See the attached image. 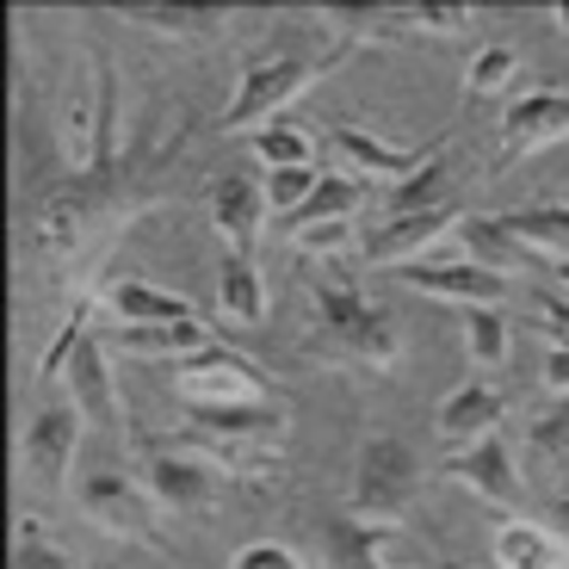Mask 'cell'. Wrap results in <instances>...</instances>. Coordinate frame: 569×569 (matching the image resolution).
<instances>
[{"label": "cell", "mask_w": 569, "mask_h": 569, "mask_svg": "<svg viewBox=\"0 0 569 569\" xmlns=\"http://www.w3.org/2000/svg\"><path fill=\"white\" fill-rule=\"evenodd\" d=\"M81 433H87V415L74 402H43L26 421V433H19V458H26V470L38 483L62 489L74 470V452H81Z\"/></svg>", "instance_id": "cell-8"}, {"label": "cell", "mask_w": 569, "mask_h": 569, "mask_svg": "<svg viewBox=\"0 0 569 569\" xmlns=\"http://www.w3.org/2000/svg\"><path fill=\"white\" fill-rule=\"evenodd\" d=\"M142 489L173 513H211L223 496V470L204 452H186V446H149L142 452Z\"/></svg>", "instance_id": "cell-6"}, {"label": "cell", "mask_w": 569, "mask_h": 569, "mask_svg": "<svg viewBox=\"0 0 569 569\" xmlns=\"http://www.w3.org/2000/svg\"><path fill=\"white\" fill-rule=\"evenodd\" d=\"M501 229H508L527 254H545V260H557V267L569 260V204H527V211H508Z\"/></svg>", "instance_id": "cell-25"}, {"label": "cell", "mask_w": 569, "mask_h": 569, "mask_svg": "<svg viewBox=\"0 0 569 569\" xmlns=\"http://www.w3.org/2000/svg\"><path fill=\"white\" fill-rule=\"evenodd\" d=\"M93 310H106L118 328H156V322H192V298L180 291H161V284L137 279V272H112V279L93 291Z\"/></svg>", "instance_id": "cell-14"}, {"label": "cell", "mask_w": 569, "mask_h": 569, "mask_svg": "<svg viewBox=\"0 0 569 569\" xmlns=\"http://www.w3.org/2000/svg\"><path fill=\"white\" fill-rule=\"evenodd\" d=\"M248 149H254V161L260 168H316V137L310 130H298V124H267V130H254L248 137Z\"/></svg>", "instance_id": "cell-30"}, {"label": "cell", "mask_w": 569, "mask_h": 569, "mask_svg": "<svg viewBox=\"0 0 569 569\" xmlns=\"http://www.w3.org/2000/svg\"><path fill=\"white\" fill-rule=\"evenodd\" d=\"M13 569H74L69 557L57 551V545L43 539V520L38 513H26L13 527Z\"/></svg>", "instance_id": "cell-37"}, {"label": "cell", "mask_w": 569, "mask_h": 569, "mask_svg": "<svg viewBox=\"0 0 569 569\" xmlns=\"http://www.w3.org/2000/svg\"><path fill=\"white\" fill-rule=\"evenodd\" d=\"M557 142H569V93L563 87H532L501 118V168H520Z\"/></svg>", "instance_id": "cell-9"}, {"label": "cell", "mask_w": 569, "mask_h": 569, "mask_svg": "<svg viewBox=\"0 0 569 569\" xmlns=\"http://www.w3.org/2000/svg\"><path fill=\"white\" fill-rule=\"evenodd\" d=\"M87 322H93V303H74L69 322H62L57 335H50V347H43V359H38V385H57V378H69V359L81 353Z\"/></svg>", "instance_id": "cell-34"}, {"label": "cell", "mask_w": 569, "mask_h": 569, "mask_svg": "<svg viewBox=\"0 0 569 569\" xmlns=\"http://www.w3.org/2000/svg\"><path fill=\"white\" fill-rule=\"evenodd\" d=\"M470 26H477L470 0H409V31H421V38H458Z\"/></svg>", "instance_id": "cell-35"}, {"label": "cell", "mask_w": 569, "mask_h": 569, "mask_svg": "<svg viewBox=\"0 0 569 569\" xmlns=\"http://www.w3.org/2000/svg\"><path fill=\"white\" fill-rule=\"evenodd\" d=\"M328 142H335V156L353 168V180H397V186L415 180L427 161L440 156V137L421 142V149H397V142H385L378 130H359V124H335Z\"/></svg>", "instance_id": "cell-13"}, {"label": "cell", "mask_w": 569, "mask_h": 569, "mask_svg": "<svg viewBox=\"0 0 569 569\" xmlns=\"http://www.w3.org/2000/svg\"><path fill=\"white\" fill-rule=\"evenodd\" d=\"M440 477L465 483L470 496L496 501V508H520V496H527L520 458L508 452V440H501V433H489V440H477V446H458V452H446V458H440Z\"/></svg>", "instance_id": "cell-12"}, {"label": "cell", "mask_w": 569, "mask_h": 569, "mask_svg": "<svg viewBox=\"0 0 569 569\" xmlns=\"http://www.w3.org/2000/svg\"><path fill=\"white\" fill-rule=\"evenodd\" d=\"M173 390H180L192 409H229V402H267V378L248 366L242 353L229 347H204V353L180 359L173 366Z\"/></svg>", "instance_id": "cell-7"}, {"label": "cell", "mask_w": 569, "mask_h": 569, "mask_svg": "<svg viewBox=\"0 0 569 569\" xmlns=\"http://www.w3.org/2000/svg\"><path fill=\"white\" fill-rule=\"evenodd\" d=\"M501 415H508V397L496 385H483V378H470V385H458L433 409V427H440V440L458 452V446H477L489 433H501Z\"/></svg>", "instance_id": "cell-19"}, {"label": "cell", "mask_w": 569, "mask_h": 569, "mask_svg": "<svg viewBox=\"0 0 569 569\" xmlns=\"http://www.w3.org/2000/svg\"><path fill=\"white\" fill-rule=\"evenodd\" d=\"M124 26L156 31V38H211L223 31V7H118Z\"/></svg>", "instance_id": "cell-27"}, {"label": "cell", "mask_w": 569, "mask_h": 569, "mask_svg": "<svg viewBox=\"0 0 569 569\" xmlns=\"http://www.w3.org/2000/svg\"><path fill=\"white\" fill-rule=\"evenodd\" d=\"M186 433L199 440H229V446H267L279 452L284 433H291V415L279 402H229V409H192L186 415Z\"/></svg>", "instance_id": "cell-16"}, {"label": "cell", "mask_w": 569, "mask_h": 569, "mask_svg": "<svg viewBox=\"0 0 569 569\" xmlns=\"http://www.w3.org/2000/svg\"><path fill=\"white\" fill-rule=\"evenodd\" d=\"M551 26H557V38H569V0H563V7H551Z\"/></svg>", "instance_id": "cell-44"}, {"label": "cell", "mask_w": 569, "mask_h": 569, "mask_svg": "<svg viewBox=\"0 0 569 569\" xmlns=\"http://www.w3.org/2000/svg\"><path fill=\"white\" fill-rule=\"evenodd\" d=\"M130 204H137V192H124L112 173H87V180L57 186L38 204V248L57 267H74L93 242H106L130 223Z\"/></svg>", "instance_id": "cell-2"}, {"label": "cell", "mask_w": 569, "mask_h": 569, "mask_svg": "<svg viewBox=\"0 0 569 569\" xmlns=\"http://www.w3.org/2000/svg\"><path fill=\"white\" fill-rule=\"evenodd\" d=\"M291 242L310 260H341L347 248L359 242V229L353 223H291Z\"/></svg>", "instance_id": "cell-38"}, {"label": "cell", "mask_w": 569, "mask_h": 569, "mask_svg": "<svg viewBox=\"0 0 569 569\" xmlns=\"http://www.w3.org/2000/svg\"><path fill=\"white\" fill-rule=\"evenodd\" d=\"M421 496V465H415L409 440L397 433H371L353 458V520H371V527H402V513Z\"/></svg>", "instance_id": "cell-3"}, {"label": "cell", "mask_w": 569, "mask_h": 569, "mask_svg": "<svg viewBox=\"0 0 569 569\" xmlns=\"http://www.w3.org/2000/svg\"><path fill=\"white\" fill-rule=\"evenodd\" d=\"M69 402L87 415V427H124V409H118V385H112V347L87 335L81 353L69 359Z\"/></svg>", "instance_id": "cell-18"}, {"label": "cell", "mask_w": 569, "mask_h": 569, "mask_svg": "<svg viewBox=\"0 0 569 569\" xmlns=\"http://www.w3.org/2000/svg\"><path fill=\"white\" fill-rule=\"evenodd\" d=\"M527 440L539 458H551V465H569V402H557V409H545L539 421L527 427Z\"/></svg>", "instance_id": "cell-39"}, {"label": "cell", "mask_w": 569, "mask_h": 569, "mask_svg": "<svg viewBox=\"0 0 569 569\" xmlns=\"http://www.w3.org/2000/svg\"><path fill=\"white\" fill-rule=\"evenodd\" d=\"M440 204H452V168H446L440 156L427 161L415 180L397 186V199H390V217H415V211H440Z\"/></svg>", "instance_id": "cell-33"}, {"label": "cell", "mask_w": 569, "mask_h": 569, "mask_svg": "<svg viewBox=\"0 0 569 569\" xmlns=\"http://www.w3.org/2000/svg\"><path fill=\"white\" fill-rule=\"evenodd\" d=\"M316 180H322V173H316V168H272V173H260V192H267V211H284V217H298L303 204H310Z\"/></svg>", "instance_id": "cell-36"}, {"label": "cell", "mask_w": 569, "mask_h": 569, "mask_svg": "<svg viewBox=\"0 0 569 569\" xmlns=\"http://www.w3.org/2000/svg\"><path fill=\"white\" fill-rule=\"evenodd\" d=\"M204 199H211V229L229 242V254H254L260 229H267V192L254 173H217Z\"/></svg>", "instance_id": "cell-17"}, {"label": "cell", "mask_w": 569, "mask_h": 569, "mask_svg": "<svg viewBox=\"0 0 569 569\" xmlns=\"http://www.w3.org/2000/svg\"><path fill=\"white\" fill-rule=\"evenodd\" d=\"M397 279L409 284V291H421V298L458 303V310H496V303L508 298V279L470 267V260H427V267H402Z\"/></svg>", "instance_id": "cell-15"}, {"label": "cell", "mask_w": 569, "mask_h": 569, "mask_svg": "<svg viewBox=\"0 0 569 569\" xmlns=\"http://www.w3.org/2000/svg\"><path fill=\"white\" fill-rule=\"evenodd\" d=\"M328 569H427L402 527H371V520H328L322 532Z\"/></svg>", "instance_id": "cell-10"}, {"label": "cell", "mask_w": 569, "mask_h": 569, "mask_svg": "<svg viewBox=\"0 0 569 569\" xmlns=\"http://www.w3.org/2000/svg\"><path fill=\"white\" fill-rule=\"evenodd\" d=\"M551 527L569 539V496H557V501H551Z\"/></svg>", "instance_id": "cell-43"}, {"label": "cell", "mask_w": 569, "mask_h": 569, "mask_svg": "<svg viewBox=\"0 0 569 569\" xmlns=\"http://www.w3.org/2000/svg\"><path fill=\"white\" fill-rule=\"evenodd\" d=\"M316 19H322L335 38H341V50H390V43L415 38L409 31V7H316Z\"/></svg>", "instance_id": "cell-22"}, {"label": "cell", "mask_w": 569, "mask_h": 569, "mask_svg": "<svg viewBox=\"0 0 569 569\" xmlns=\"http://www.w3.org/2000/svg\"><path fill=\"white\" fill-rule=\"evenodd\" d=\"M310 303H316V335L310 353L335 359V366H359V371H397L402 366V328L390 310L359 291V284L316 272L310 279Z\"/></svg>", "instance_id": "cell-1"}, {"label": "cell", "mask_w": 569, "mask_h": 569, "mask_svg": "<svg viewBox=\"0 0 569 569\" xmlns=\"http://www.w3.org/2000/svg\"><path fill=\"white\" fill-rule=\"evenodd\" d=\"M489 557L496 569H569V539L551 520H501Z\"/></svg>", "instance_id": "cell-21"}, {"label": "cell", "mask_w": 569, "mask_h": 569, "mask_svg": "<svg viewBox=\"0 0 569 569\" xmlns=\"http://www.w3.org/2000/svg\"><path fill=\"white\" fill-rule=\"evenodd\" d=\"M93 62V87H100V173L118 168V149H124V81L106 57H87Z\"/></svg>", "instance_id": "cell-29"}, {"label": "cell", "mask_w": 569, "mask_h": 569, "mask_svg": "<svg viewBox=\"0 0 569 569\" xmlns=\"http://www.w3.org/2000/svg\"><path fill=\"white\" fill-rule=\"evenodd\" d=\"M532 322H539L557 347H569V298H532Z\"/></svg>", "instance_id": "cell-41"}, {"label": "cell", "mask_w": 569, "mask_h": 569, "mask_svg": "<svg viewBox=\"0 0 569 569\" xmlns=\"http://www.w3.org/2000/svg\"><path fill=\"white\" fill-rule=\"evenodd\" d=\"M557 284H563V291H569V260H563V267H557Z\"/></svg>", "instance_id": "cell-45"}, {"label": "cell", "mask_w": 569, "mask_h": 569, "mask_svg": "<svg viewBox=\"0 0 569 569\" xmlns=\"http://www.w3.org/2000/svg\"><path fill=\"white\" fill-rule=\"evenodd\" d=\"M217 310L236 328H260L267 322V279H260L254 254H229L217 272Z\"/></svg>", "instance_id": "cell-24"}, {"label": "cell", "mask_w": 569, "mask_h": 569, "mask_svg": "<svg viewBox=\"0 0 569 569\" xmlns=\"http://www.w3.org/2000/svg\"><path fill=\"white\" fill-rule=\"evenodd\" d=\"M74 508H81V520L93 532H106V539H130V545H156V496L137 483V477H124V470H93V477H81L74 483Z\"/></svg>", "instance_id": "cell-5"}, {"label": "cell", "mask_w": 569, "mask_h": 569, "mask_svg": "<svg viewBox=\"0 0 569 569\" xmlns=\"http://www.w3.org/2000/svg\"><path fill=\"white\" fill-rule=\"evenodd\" d=\"M458 223H465V204H440V211H415V217H390L385 229H371L366 242H359V254H366V267H385V272H402V260H421L433 254V248L446 242V236H458Z\"/></svg>", "instance_id": "cell-11"}, {"label": "cell", "mask_w": 569, "mask_h": 569, "mask_svg": "<svg viewBox=\"0 0 569 569\" xmlns=\"http://www.w3.org/2000/svg\"><path fill=\"white\" fill-rule=\"evenodd\" d=\"M513 74H520L513 43H483V50L470 57V69H465V93L470 100H501V93L513 87Z\"/></svg>", "instance_id": "cell-32"}, {"label": "cell", "mask_w": 569, "mask_h": 569, "mask_svg": "<svg viewBox=\"0 0 569 569\" xmlns=\"http://www.w3.org/2000/svg\"><path fill=\"white\" fill-rule=\"evenodd\" d=\"M539 385L551 390L557 402H569V347H551V353H545V366H539Z\"/></svg>", "instance_id": "cell-42"}, {"label": "cell", "mask_w": 569, "mask_h": 569, "mask_svg": "<svg viewBox=\"0 0 569 569\" xmlns=\"http://www.w3.org/2000/svg\"><path fill=\"white\" fill-rule=\"evenodd\" d=\"M359 211H366V180H353V173H322L310 204L291 223H353Z\"/></svg>", "instance_id": "cell-28"}, {"label": "cell", "mask_w": 569, "mask_h": 569, "mask_svg": "<svg viewBox=\"0 0 569 569\" xmlns=\"http://www.w3.org/2000/svg\"><path fill=\"white\" fill-rule=\"evenodd\" d=\"M229 569H310V563H303L284 539H254V545H242V551L229 557Z\"/></svg>", "instance_id": "cell-40"}, {"label": "cell", "mask_w": 569, "mask_h": 569, "mask_svg": "<svg viewBox=\"0 0 569 569\" xmlns=\"http://www.w3.org/2000/svg\"><path fill=\"white\" fill-rule=\"evenodd\" d=\"M465 353H470V366H483V371L508 366V353H513L508 316H496V310H465Z\"/></svg>", "instance_id": "cell-31"}, {"label": "cell", "mask_w": 569, "mask_h": 569, "mask_svg": "<svg viewBox=\"0 0 569 569\" xmlns=\"http://www.w3.org/2000/svg\"><path fill=\"white\" fill-rule=\"evenodd\" d=\"M347 50L335 43L322 62H310V57H267V62H248L242 69V87H236V100H229V112H223V130L229 137H242V130H267V124H279L272 112H284V106L298 100V93H310V81H322L335 62H341Z\"/></svg>", "instance_id": "cell-4"}, {"label": "cell", "mask_w": 569, "mask_h": 569, "mask_svg": "<svg viewBox=\"0 0 569 569\" xmlns=\"http://www.w3.org/2000/svg\"><path fill=\"white\" fill-rule=\"evenodd\" d=\"M211 347V328L192 316V322H156V328H112V353H137V359H192Z\"/></svg>", "instance_id": "cell-23"}, {"label": "cell", "mask_w": 569, "mask_h": 569, "mask_svg": "<svg viewBox=\"0 0 569 569\" xmlns=\"http://www.w3.org/2000/svg\"><path fill=\"white\" fill-rule=\"evenodd\" d=\"M57 142H62V161L74 168V180L100 173V87H93V62L81 69V87L62 100Z\"/></svg>", "instance_id": "cell-20"}, {"label": "cell", "mask_w": 569, "mask_h": 569, "mask_svg": "<svg viewBox=\"0 0 569 569\" xmlns=\"http://www.w3.org/2000/svg\"><path fill=\"white\" fill-rule=\"evenodd\" d=\"M520 254H527V248L513 242L501 223H489V217H465V223H458V260H470V267L496 272V279H513Z\"/></svg>", "instance_id": "cell-26"}]
</instances>
